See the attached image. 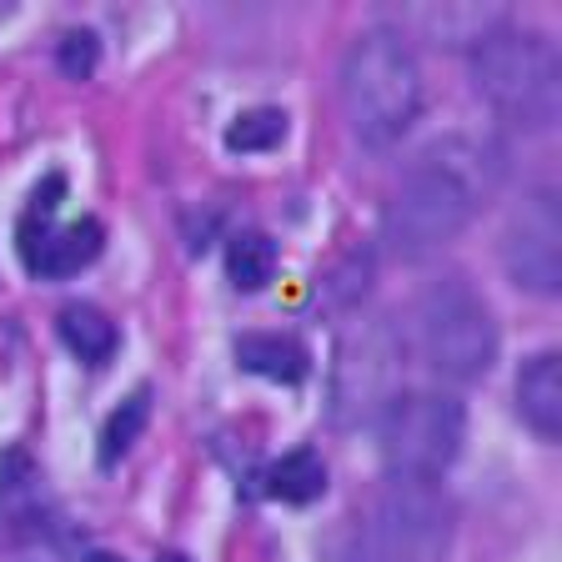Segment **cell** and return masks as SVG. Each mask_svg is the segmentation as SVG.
<instances>
[{
	"mask_svg": "<svg viewBox=\"0 0 562 562\" xmlns=\"http://www.w3.org/2000/svg\"><path fill=\"white\" fill-rule=\"evenodd\" d=\"M503 181H507L503 146L492 136L452 131V136L432 140L427 151H417V161L397 181L382 216V241L402 261L432 257L437 246H447L457 232H468L477 222V211L503 191Z\"/></svg>",
	"mask_w": 562,
	"mask_h": 562,
	"instance_id": "6da1fadb",
	"label": "cell"
},
{
	"mask_svg": "<svg viewBox=\"0 0 562 562\" xmlns=\"http://www.w3.org/2000/svg\"><path fill=\"white\" fill-rule=\"evenodd\" d=\"M341 111L362 146H392L412 131L422 111V70L417 50L397 25H372L341 56Z\"/></svg>",
	"mask_w": 562,
	"mask_h": 562,
	"instance_id": "7a4b0ae2",
	"label": "cell"
},
{
	"mask_svg": "<svg viewBox=\"0 0 562 562\" xmlns=\"http://www.w3.org/2000/svg\"><path fill=\"white\" fill-rule=\"evenodd\" d=\"M472 86L503 121L548 131L562 111V60L542 31L497 25L472 46Z\"/></svg>",
	"mask_w": 562,
	"mask_h": 562,
	"instance_id": "3957f363",
	"label": "cell"
},
{
	"mask_svg": "<svg viewBox=\"0 0 562 562\" xmlns=\"http://www.w3.org/2000/svg\"><path fill=\"white\" fill-rule=\"evenodd\" d=\"M417 351L442 382H482L497 362V322L468 277H442L417 296Z\"/></svg>",
	"mask_w": 562,
	"mask_h": 562,
	"instance_id": "277c9868",
	"label": "cell"
},
{
	"mask_svg": "<svg viewBox=\"0 0 562 562\" xmlns=\"http://www.w3.org/2000/svg\"><path fill=\"white\" fill-rule=\"evenodd\" d=\"M468 437V407L447 392H397L376 412L382 468L402 482H437Z\"/></svg>",
	"mask_w": 562,
	"mask_h": 562,
	"instance_id": "5b68a950",
	"label": "cell"
},
{
	"mask_svg": "<svg viewBox=\"0 0 562 562\" xmlns=\"http://www.w3.org/2000/svg\"><path fill=\"white\" fill-rule=\"evenodd\" d=\"M452 548V507L432 482H392L367 507L351 562H442Z\"/></svg>",
	"mask_w": 562,
	"mask_h": 562,
	"instance_id": "8992f818",
	"label": "cell"
},
{
	"mask_svg": "<svg viewBox=\"0 0 562 562\" xmlns=\"http://www.w3.org/2000/svg\"><path fill=\"white\" fill-rule=\"evenodd\" d=\"M402 372V337L392 322H357L337 341V367H331V422L357 427L376 422V412L397 397Z\"/></svg>",
	"mask_w": 562,
	"mask_h": 562,
	"instance_id": "52a82bcc",
	"label": "cell"
},
{
	"mask_svg": "<svg viewBox=\"0 0 562 562\" xmlns=\"http://www.w3.org/2000/svg\"><path fill=\"white\" fill-rule=\"evenodd\" d=\"M503 267L513 286L532 296H558L562 286V211L558 191L542 187L513 211L503 232Z\"/></svg>",
	"mask_w": 562,
	"mask_h": 562,
	"instance_id": "ba28073f",
	"label": "cell"
},
{
	"mask_svg": "<svg viewBox=\"0 0 562 562\" xmlns=\"http://www.w3.org/2000/svg\"><path fill=\"white\" fill-rule=\"evenodd\" d=\"M517 412H522V422L538 437L558 442V432H562V357L558 351H538L517 372Z\"/></svg>",
	"mask_w": 562,
	"mask_h": 562,
	"instance_id": "9c48e42d",
	"label": "cell"
},
{
	"mask_svg": "<svg viewBox=\"0 0 562 562\" xmlns=\"http://www.w3.org/2000/svg\"><path fill=\"white\" fill-rule=\"evenodd\" d=\"M101 241H105L101 222H95V216H81V222L41 236V241L31 246L25 267H31L35 277H76L81 267H91V261L101 257Z\"/></svg>",
	"mask_w": 562,
	"mask_h": 562,
	"instance_id": "30bf717a",
	"label": "cell"
},
{
	"mask_svg": "<svg viewBox=\"0 0 562 562\" xmlns=\"http://www.w3.org/2000/svg\"><path fill=\"white\" fill-rule=\"evenodd\" d=\"M503 25V11H482V5H422V11H402L397 31H427L437 46H477L487 31Z\"/></svg>",
	"mask_w": 562,
	"mask_h": 562,
	"instance_id": "8fae6325",
	"label": "cell"
},
{
	"mask_svg": "<svg viewBox=\"0 0 562 562\" xmlns=\"http://www.w3.org/2000/svg\"><path fill=\"white\" fill-rule=\"evenodd\" d=\"M236 362H241L246 372L267 376V382H286V386H296L312 372L306 347L292 337H281V331H246V337L236 341Z\"/></svg>",
	"mask_w": 562,
	"mask_h": 562,
	"instance_id": "7c38bea8",
	"label": "cell"
},
{
	"mask_svg": "<svg viewBox=\"0 0 562 562\" xmlns=\"http://www.w3.org/2000/svg\"><path fill=\"white\" fill-rule=\"evenodd\" d=\"M267 487H271V497H281V503L306 507L327 492V462H322L312 447H296V452H286L281 462H271Z\"/></svg>",
	"mask_w": 562,
	"mask_h": 562,
	"instance_id": "4fadbf2b",
	"label": "cell"
},
{
	"mask_svg": "<svg viewBox=\"0 0 562 562\" xmlns=\"http://www.w3.org/2000/svg\"><path fill=\"white\" fill-rule=\"evenodd\" d=\"M60 341H66L81 362H105L116 351V322L91 302H70L60 312Z\"/></svg>",
	"mask_w": 562,
	"mask_h": 562,
	"instance_id": "5bb4252c",
	"label": "cell"
},
{
	"mask_svg": "<svg viewBox=\"0 0 562 562\" xmlns=\"http://www.w3.org/2000/svg\"><path fill=\"white\" fill-rule=\"evenodd\" d=\"M277 271V241L261 232H241L226 246V277H232L236 292H261Z\"/></svg>",
	"mask_w": 562,
	"mask_h": 562,
	"instance_id": "9a60e30c",
	"label": "cell"
},
{
	"mask_svg": "<svg viewBox=\"0 0 562 562\" xmlns=\"http://www.w3.org/2000/svg\"><path fill=\"white\" fill-rule=\"evenodd\" d=\"M146 422H151V392L140 386L121 402L111 417H105V432H101V468H116L121 457L136 447V437L146 432Z\"/></svg>",
	"mask_w": 562,
	"mask_h": 562,
	"instance_id": "2e32d148",
	"label": "cell"
},
{
	"mask_svg": "<svg viewBox=\"0 0 562 562\" xmlns=\"http://www.w3.org/2000/svg\"><path fill=\"white\" fill-rule=\"evenodd\" d=\"M286 140V111H277V105H257V111H241V116L226 126V151H271V146H281Z\"/></svg>",
	"mask_w": 562,
	"mask_h": 562,
	"instance_id": "e0dca14e",
	"label": "cell"
},
{
	"mask_svg": "<svg viewBox=\"0 0 562 562\" xmlns=\"http://www.w3.org/2000/svg\"><path fill=\"white\" fill-rule=\"evenodd\" d=\"M41 497V477H35V462L31 452L11 447L0 457V517H25Z\"/></svg>",
	"mask_w": 562,
	"mask_h": 562,
	"instance_id": "ac0fdd59",
	"label": "cell"
},
{
	"mask_svg": "<svg viewBox=\"0 0 562 562\" xmlns=\"http://www.w3.org/2000/svg\"><path fill=\"white\" fill-rule=\"evenodd\" d=\"M60 70H66L70 81H86L95 70V60H101V41H95V31H66L60 35V50H56Z\"/></svg>",
	"mask_w": 562,
	"mask_h": 562,
	"instance_id": "d6986e66",
	"label": "cell"
},
{
	"mask_svg": "<svg viewBox=\"0 0 562 562\" xmlns=\"http://www.w3.org/2000/svg\"><path fill=\"white\" fill-rule=\"evenodd\" d=\"M60 196H66V176L60 171H50L41 187L31 191V206H25V222H50L56 216V206H60Z\"/></svg>",
	"mask_w": 562,
	"mask_h": 562,
	"instance_id": "ffe728a7",
	"label": "cell"
},
{
	"mask_svg": "<svg viewBox=\"0 0 562 562\" xmlns=\"http://www.w3.org/2000/svg\"><path fill=\"white\" fill-rule=\"evenodd\" d=\"M81 562H121L116 552H91V558H81Z\"/></svg>",
	"mask_w": 562,
	"mask_h": 562,
	"instance_id": "44dd1931",
	"label": "cell"
},
{
	"mask_svg": "<svg viewBox=\"0 0 562 562\" xmlns=\"http://www.w3.org/2000/svg\"><path fill=\"white\" fill-rule=\"evenodd\" d=\"M156 562H191V558H181V552H161Z\"/></svg>",
	"mask_w": 562,
	"mask_h": 562,
	"instance_id": "7402d4cb",
	"label": "cell"
}]
</instances>
